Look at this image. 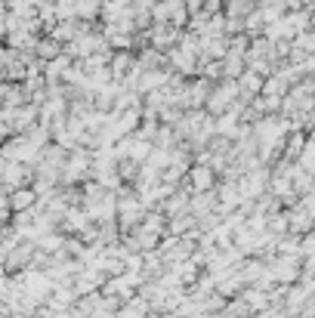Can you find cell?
Returning <instances> with one entry per match:
<instances>
[{"mask_svg":"<svg viewBox=\"0 0 315 318\" xmlns=\"http://www.w3.org/2000/svg\"><path fill=\"white\" fill-rule=\"evenodd\" d=\"M238 96V84L235 80H226L222 86H216L213 96H210V108L213 112H229V102Z\"/></svg>","mask_w":315,"mask_h":318,"instance_id":"6da1fadb","label":"cell"}]
</instances>
